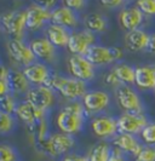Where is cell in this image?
Masks as SVG:
<instances>
[{
  "label": "cell",
  "instance_id": "cell-3",
  "mask_svg": "<svg viewBox=\"0 0 155 161\" xmlns=\"http://www.w3.org/2000/svg\"><path fill=\"white\" fill-rule=\"evenodd\" d=\"M41 150L50 156H64L72 153L75 147V137L67 135L63 132H55L50 133V136L44 142L38 143Z\"/></svg>",
  "mask_w": 155,
  "mask_h": 161
},
{
  "label": "cell",
  "instance_id": "cell-17",
  "mask_svg": "<svg viewBox=\"0 0 155 161\" xmlns=\"http://www.w3.org/2000/svg\"><path fill=\"white\" fill-rule=\"evenodd\" d=\"M22 72L32 86L46 85L51 74H52L49 65L42 63V62H39V61L22 68Z\"/></svg>",
  "mask_w": 155,
  "mask_h": 161
},
{
  "label": "cell",
  "instance_id": "cell-1",
  "mask_svg": "<svg viewBox=\"0 0 155 161\" xmlns=\"http://www.w3.org/2000/svg\"><path fill=\"white\" fill-rule=\"evenodd\" d=\"M46 86L68 101H81L85 93L89 91L86 82L57 73L51 74Z\"/></svg>",
  "mask_w": 155,
  "mask_h": 161
},
{
  "label": "cell",
  "instance_id": "cell-24",
  "mask_svg": "<svg viewBox=\"0 0 155 161\" xmlns=\"http://www.w3.org/2000/svg\"><path fill=\"white\" fill-rule=\"evenodd\" d=\"M72 32L64 27L50 23L44 29V36L57 48H64L68 45Z\"/></svg>",
  "mask_w": 155,
  "mask_h": 161
},
{
  "label": "cell",
  "instance_id": "cell-34",
  "mask_svg": "<svg viewBox=\"0 0 155 161\" xmlns=\"http://www.w3.org/2000/svg\"><path fill=\"white\" fill-rule=\"evenodd\" d=\"M135 161H155V145H143Z\"/></svg>",
  "mask_w": 155,
  "mask_h": 161
},
{
  "label": "cell",
  "instance_id": "cell-16",
  "mask_svg": "<svg viewBox=\"0 0 155 161\" xmlns=\"http://www.w3.org/2000/svg\"><path fill=\"white\" fill-rule=\"evenodd\" d=\"M85 119V116H80L61 109L56 116V126L59 130V132L70 136H76L84 129Z\"/></svg>",
  "mask_w": 155,
  "mask_h": 161
},
{
  "label": "cell",
  "instance_id": "cell-2",
  "mask_svg": "<svg viewBox=\"0 0 155 161\" xmlns=\"http://www.w3.org/2000/svg\"><path fill=\"white\" fill-rule=\"evenodd\" d=\"M0 24L3 32L6 33L10 39L25 40L27 29L25 8H16L4 12L0 17Z\"/></svg>",
  "mask_w": 155,
  "mask_h": 161
},
{
  "label": "cell",
  "instance_id": "cell-21",
  "mask_svg": "<svg viewBox=\"0 0 155 161\" xmlns=\"http://www.w3.org/2000/svg\"><path fill=\"white\" fill-rule=\"evenodd\" d=\"M150 33L143 28L127 32L124 36V45L131 52L147 51Z\"/></svg>",
  "mask_w": 155,
  "mask_h": 161
},
{
  "label": "cell",
  "instance_id": "cell-43",
  "mask_svg": "<svg viewBox=\"0 0 155 161\" xmlns=\"http://www.w3.org/2000/svg\"><path fill=\"white\" fill-rule=\"evenodd\" d=\"M1 33H3V29H1V24H0V35H1Z\"/></svg>",
  "mask_w": 155,
  "mask_h": 161
},
{
  "label": "cell",
  "instance_id": "cell-32",
  "mask_svg": "<svg viewBox=\"0 0 155 161\" xmlns=\"http://www.w3.org/2000/svg\"><path fill=\"white\" fill-rule=\"evenodd\" d=\"M61 109L86 118V110L84 108V104H82L81 101H68V103H65Z\"/></svg>",
  "mask_w": 155,
  "mask_h": 161
},
{
  "label": "cell",
  "instance_id": "cell-20",
  "mask_svg": "<svg viewBox=\"0 0 155 161\" xmlns=\"http://www.w3.org/2000/svg\"><path fill=\"white\" fill-rule=\"evenodd\" d=\"M112 143L115 149L120 150L123 154H127L133 156V159L138 155V153L143 148V143L137 136L135 135H127V133H118Z\"/></svg>",
  "mask_w": 155,
  "mask_h": 161
},
{
  "label": "cell",
  "instance_id": "cell-8",
  "mask_svg": "<svg viewBox=\"0 0 155 161\" xmlns=\"http://www.w3.org/2000/svg\"><path fill=\"white\" fill-rule=\"evenodd\" d=\"M67 67L69 76L81 80L86 84L95 80L96 78V67L85 56L70 55L67 62Z\"/></svg>",
  "mask_w": 155,
  "mask_h": 161
},
{
  "label": "cell",
  "instance_id": "cell-30",
  "mask_svg": "<svg viewBox=\"0 0 155 161\" xmlns=\"http://www.w3.org/2000/svg\"><path fill=\"white\" fill-rule=\"evenodd\" d=\"M0 161H19L17 150L12 145L0 143Z\"/></svg>",
  "mask_w": 155,
  "mask_h": 161
},
{
  "label": "cell",
  "instance_id": "cell-35",
  "mask_svg": "<svg viewBox=\"0 0 155 161\" xmlns=\"http://www.w3.org/2000/svg\"><path fill=\"white\" fill-rule=\"evenodd\" d=\"M62 4L65 5V6H68L69 8L74 10L75 12H79L80 10H84V8H86L87 3L85 0H65Z\"/></svg>",
  "mask_w": 155,
  "mask_h": 161
},
{
  "label": "cell",
  "instance_id": "cell-39",
  "mask_svg": "<svg viewBox=\"0 0 155 161\" xmlns=\"http://www.w3.org/2000/svg\"><path fill=\"white\" fill-rule=\"evenodd\" d=\"M109 161H126L125 159V156H124V154L120 152V150H118V149H113V153L110 155V158H109Z\"/></svg>",
  "mask_w": 155,
  "mask_h": 161
},
{
  "label": "cell",
  "instance_id": "cell-41",
  "mask_svg": "<svg viewBox=\"0 0 155 161\" xmlns=\"http://www.w3.org/2000/svg\"><path fill=\"white\" fill-rule=\"evenodd\" d=\"M8 92H10V90H8V81H6V80H1V79H0V97L8 95Z\"/></svg>",
  "mask_w": 155,
  "mask_h": 161
},
{
  "label": "cell",
  "instance_id": "cell-31",
  "mask_svg": "<svg viewBox=\"0 0 155 161\" xmlns=\"http://www.w3.org/2000/svg\"><path fill=\"white\" fill-rule=\"evenodd\" d=\"M141 139L144 145H155V121L149 122L141 132Z\"/></svg>",
  "mask_w": 155,
  "mask_h": 161
},
{
  "label": "cell",
  "instance_id": "cell-7",
  "mask_svg": "<svg viewBox=\"0 0 155 161\" xmlns=\"http://www.w3.org/2000/svg\"><path fill=\"white\" fill-rule=\"evenodd\" d=\"M25 10L28 32H39L45 29L51 22V10L40 3H32Z\"/></svg>",
  "mask_w": 155,
  "mask_h": 161
},
{
  "label": "cell",
  "instance_id": "cell-5",
  "mask_svg": "<svg viewBox=\"0 0 155 161\" xmlns=\"http://www.w3.org/2000/svg\"><path fill=\"white\" fill-rule=\"evenodd\" d=\"M23 101L33 105L35 109L47 114L56 103V93L46 85L32 86V89L25 95Z\"/></svg>",
  "mask_w": 155,
  "mask_h": 161
},
{
  "label": "cell",
  "instance_id": "cell-23",
  "mask_svg": "<svg viewBox=\"0 0 155 161\" xmlns=\"http://www.w3.org/2000/svg\"><path fill=\"white\" fill-rule=\"evenodd\" d=\"M6 81H8L10 92L15 96H21V95L25 96V93L32 89V85L27 80L22 69H18V68L10 69Z\"/></svg>",
  "mask_w": 155,
  "mask_h": 161
},
{
  "label": "cell",
  "instance_id": "cell-33",
  "mask_svg": "<svg viewBox=\"0 0 155 161\" xmlns=\"http://www.w3.org/2000/svg\"><path fill=\"white\" fill-rule=\"evenodd\" d=\"M136 6L144 16H155V0H138L136 1Z\"/></svg>",
  "mask_w": 155,
  "mask_h": 161
},
{
  "label": "cell",
  "instance_id": "cell-42",
  "mask_svg": "<svg viewBox=\"0 0 155 161\" xmlns=\"http://www.w3.org/2000/svg\"><path fill=\"white\" fill-rule=\"evenodd\" d=\"M8 73H10V69H8L5 64H3V63L0 62V79H1V80H6Z\"/></svg>",
  "mask_w": 155,
  "mask_h": 161
},
{
  "label": "cell",
  "instance_id": "cell-25",
  "mask_svg": "<svg viewBox=\"0 0 155 161\" xmlns=\"http://www.w3.org/2000/svg\"><path fill=\"white\" fill-rule=\"evenodd\" d=\"M81 23L85 29L90 31L93 34L106 32L108 28V19L104 15H102L99 12H91V14L85 15Z\"/></svg>",
  "mask_w": 155,
  "mask_h": 161
},
{
  "label": "cell",
  "instance_id": "cell-22",
  "mask_svg": "<svg viewBox=\"0 0 155 161\" xmlns=\"http://www.w3.org/2000/svg\"><path fill=\"white\" fill-rule=\"evenodd\" d=\"M133 85L141 91L155 90V64L136 67Z\"/></svg>",
  "mask_w": 155,
  "mask_h": 161
},
{
  "label": "cell",
  "instance_id": "cell-9",
  "mask_svg": "<svg viewBox=\"0 0 155 161\" xmlns=\"http://www.w3.org/2000/svg\"><path fill=\"white\" fill-rule=\"evenodd\" d=\"M97 44V36L96 34L91 33L85 28H79L73 31L70 34V38L67 45V50L76 56H86L87 51L91 46Z\"/></svg>",
  "mask_w": 155,
  "mask_h": 161
},
{
  "label": "cell",
  "instance_id": "cell-36",
  "mask_svg": "<svg viewBox=\"0 0 155 161\" xmlns=\"http://www.w3.org/2000/svg\"><path fill=\"white\" fill-rule=\"evenodd\" d=\"M103 79H104V84H106V85L110 86V87H114L115 90L118 89L119 86H121V85H123V84L119 81V79H118V78H116V76H115L114 74L110 72V70L104 75V78H103Z\"/></svg>",
  "mask_w": 155,
  "mask_h": 161
},
{
  "label": "cell",
  "instance_id": "cell-6",
  "mask_svg": "<svg viewBox=\"0 0 155 161\" xmlns=\"http://www.w3.org/2000/svg\"><path fill=\"white\" fill-rule=\"evenodd\" d=\"M115 98L119 107L125 113H144L143 101L137 92L130 85H121L115 90Z\"/></svg>",
  "mask_w": 155,
  "mask_h": 161
},
{
  "label": "cell",
  "instance_id": "cell-18",
  "mask_svg": "<svg viewBox=\"0 0 155 161\" xmlns=\"http://www.w3.org/2000/svg\"><path fill=\"white\" fill-rule=\"evenodd\" d=\"M46 115H47L46 113L35 109L33 105L27 103L25 101H21L18 103L16 113H15V116L21 122H23L28 129H32L34 126H36L41 121L47 120Z\"/></svg>",
  "mask_w": 155,
  "mask_h": 161
},
{
  "label": "cell",
  "instance_id": "cell-28",
  "mask_svg": "<svg viewBox=\"0 0 155 161\" xmlns=\"http://www.w3.org/2000/svg\"><path fill=\"white\" fill-rule=\"evenodd\" d=\"M18 103L19 102L17 99V96L12 95L11 92H8V95L0 97V113H5L15 116Z\"/></svg>",
  "mask_w": 155,
  "mask_h": 161
},
{
  "label": "cell",
  "instance_id": "cell-38",
  "mask_svg": "<svg viewBox=\"0 0 155 161\" xmlns=\"http://www.w3.org/2000/svg\"><path fill=\"white\" fill-rule=\"evenodd\" d=\"M101 4L108 8H123L125 6L124 5L125 1H123V0H102Z\"/></svg>",
  "mask_w": 155,
  "mask_h": 161
},
{
  "label": "cell",
  "instance_id": "cell-29",
  "mask_svg": "<svg viewBox=\"0 0 155 161\" xmlns=\"http://www.w3.org/2000/svg\"><path fill=\"white\" fill-rule=\"evenodd\" d=\"M16 127V118L14 115L0 113V135H8Z\"/></svg>",
  "mask_w": 155,
  "mask_h": 161
},
{
  "label": "cell",
  "instance_id": "cell-27",
  "mask_svg": "<svg viewBox=\"0 0 155 161\" xmlns=\"http://www.w3.org/2000/svg\"><path fill=\"white\" fill-rule=\"evenodd\" d=\"M113 153V148L106 141H101L93 145L87 154L89 161H109V158Z\"/></svg>",
  "mask_w": 155,
  "mask_h": 161
},
{
  "label": "cell",
  "instance_id": "cell-26",
  "mask_svg": "<svg viewBox=\"0 0 155 161\" xmlns=\"http://www.w3.org/2000/svg\"><path fill=\"white\" fill-rule=\"evenodd\" d=\"M110 72L119 79V81L123 85H130V86H132L135 84L136 67H132L131 64L124 63V62H118V63H115L110 68Z\"/></svg>",
  "mask_w": 155,
  "mask_h": 161
},
{
  "label": "cell",
  "instance_id": "cell-14",
  "mask_svg": "<svg viewBox=\"0 0 155 161\" xmlns=\"http://www.w3.org/2000/svg\"><path fill=\"white\" fill-rule=\"evenodd\" d=\"M29 46L32 48L33 53L36 58V61L42 62L45 64L55 63L57 59V47H55L44 35L35 36L28 41Z\"/></svg>",
  "mask_w": 155,
  "mask_h": 161
},
{
  "label": "cell",
  "instance_id": "cell-10",
  "mask_svg": "<svg viewBox=\"0 0 155 161\" xmlns=\"http://www.w3.org/2000/svg\"><path fill=\"white\" fill-rule=\"evenodd\" d=\"M119 133L127 135H141L143 129L150 122L144 113H123L116 116Z\"/></svg>",
  "mask_w": 155,
  "mask_h": 161
},
{
  "label": "cell",
  "instance_id": "cell-15",
  "mask_svg": "<svg viewBox=\"0 0 155 161\" xmlns=\"http://www.w3.org/2000/svg\"><path fill=\"white\" fill-rule=\"evenodd\" d=\"M50 23L64 27L69 29L70 32L79 29V25L81 23V19L79 17V14L74 10L69 8L65 5H57L51 11V22Z\"/></svg>",
  "mask_w": 155,
  "mask_h": 161
},
{
  "label": "cell",
  "instance_id": "cell-37",
  "mask_svg": "<svg viewBox=\"0 0 155 161\" xmlns=\"http://www.w3.org/2000/svg\"><path fill=\"white\" fill-rule=\"evenodd\" d=\"M61 161H89L87 155H82L78 153H69L64 155Z\"/></svg>",
  "mask_w": 155,
  "mask_h": 161
},
{
  "label": "cell",
  "instance_id": "cell-12",
  "mask_svg": "<svg viewBox=\"0 0 155 161\" xmlns=\"http://www.w3.org/2000/svg\"><path fill=\"white\" fill-rule=\"evenodd\" d=\"M6 50L10 58L14 62H16L18 65H21L22 68L36 62V58L33 53L32 48L25 40L8 39L6 44Z\"/></svg>",
  "mask_w": 155,
  "mask_h": 161
},
{
  "label": "cell",
  "instance_id": "cell-13",
  "mask_svg": "<svg viewBox=\"0 0 155 161\" xmlns=\"http://www.w3.org/2000/svg\"><path fill=\"white\" fill-rule=\"evenodd\" d=\"M91 131L101 139H113L119 133L116 118L110 115H96L90 121Z\"/></svg>",
  "mask_w": 155,
  "mask_h": 161
},
{
  "label": "cell",
  "instance_id": "cell-19",
  "mask_svg": "<svg viewBox=\"0 0 155 161\" xmlns=\"http://www.w3.org/2000/svg\"><path fill=\"white\" fill-rule=\"evenodd\" d=\"M144 15L136 5H126L119 12V23L127 32L142 28Z\"/></svg>",
  "mask_w": 155,
  "mask_h": 161
},
{
  "label": "cell",
  "instance_id": "cell-11",
  "mask_svg": "<svg viewBox=\"0 0 155 161\" xmlns=\"http://www.w3.org/2000/svg\"><path fill=\"white\" fill-rule=\"evenodd\" d=\"M86 114L101 115L110 105V95L104 90H89L81 99Z\"/></svg>",
  "mask_w": 155,
  "mask_h": 161
},
{
  "label": "cell",
  "instance_id": "cell-4",
  "mask_svg": "<svg viewBox=\"0 0 155 161\" xmlns=\"http://www.w3.org/2000/svg\"><path fill=\"white\" fill-rule=\"evenodd\" d=\"M124 55V50L119 46H104L101 44H96L91 46L85 57L95 67H104L120 62Z\"/></svg>",
  "mask_w": 155,
  "mask_h": 161
},
{
  "label": "cell",
  "instance_id": "cell-40",
  "mask_svg": "<svg viewBox=\"0 0 155 161\" xmlns=\"http://www.w3.org/2000/svg\"><path fill=\"white\" fill-rule=\"evenodd\" d=\"M147 52L152 53L155 56V32L150 33V36H149V42H148V47Z\"/></svg>",
  "mask_w": 155,
  "mask_h": 161
},
{
  "label": "cell",
  "instance_id": "cell-44",
  "mask_svg": "<svg viewBox=\"0 0 155 161\" xmlns=\"http://www.w3.org/2000/svg\"><path fill=\"white\" fill-rule=\"evenodd\" d=\"M52 161H56V160H52Z\"/></svg>",
  "mask_w": 155,
  "mask_h": 161
}]
</instances>
